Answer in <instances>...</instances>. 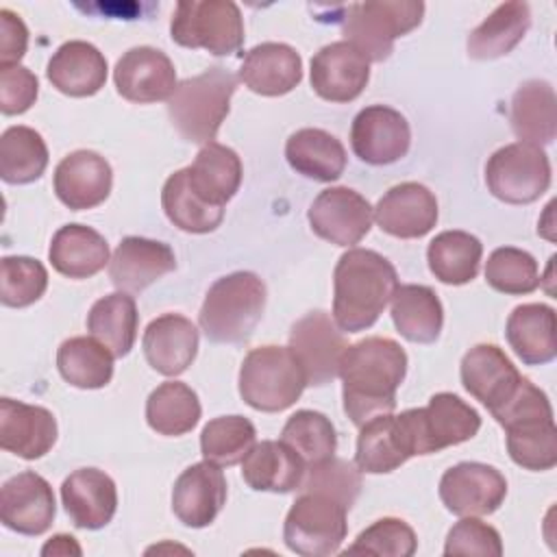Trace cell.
Returning <instances> with one entry per match:
<instances>
[{"label":"cell","mask_w":557,"mask_h":557,"mask_svg":"<svg viewBox=\"0 0 557 557\" xmlns=\"http://www.w3.org/2000/svg\"><path fill=\"white\" fill-rule=\"evenodd\" d=\"M407 374V352L389 337H366L350 344L339 361L344 411L352 424L392 413L396 389Z\"/></svg>","instance_id":"1"},{"label":"cell","mask_w":557,"mask_h":557,"mask_svg":"<svg viewBox=\"0 0 557 557\" xmlns=\"http://www.w3.org/2000/svg\"><path fill=\"white\" fill-rule=\"evenodd\" d=\"M398 287L396 268L379 252L350 248L333 272V320L346 333L370 329Z\"/></svg>","instance_id":"2"},{"label":"cell","mask_w":557,"mask_h":557,"mask_svg":"<svg viewBox=\"0 0 557 557\" xmlns=\"http://www.w3.org/2000/svg\"><path fill=\"white\" fill-rule=\"evenodd\" d=\"M265 309V285L255 272L218 278L200 307V329L215 344H239L252 335Z\"/></svg>","instance_id":"3"},{"label":"cell","mask_w":557,"mask_h":557,"mask_svg":"<svg viewBox=\"0 0 557 557\" xmlns=\"http://www.w3.org/2000/svg\"><path fill=\"white\" fill-rule=\"evenodd\" d=\"M235 89L237 76L222 65L181 81L168 100L172 126L187 141L211 144L228 115Z\"/></svg>","instance_id":"4"},{"label":"cell","mask_w":557,"mask_h":557,"mask_svg":"<svg viewBox=\"0 0 557 557\" xmlns=\"http://www.w3.org/2000/svg\"><path fill=\"white\" fill-rule=\"evenodd\" d=\"M305 387V372L289 346L252 348L239 368V396L257 411H283L300 398Z\"/></svg>","instance_id":"5"},{"label":"cell","mask_w":557,"mask_h":557,"mask_svg":"<svg viewBox=\"0 0 557 557\" xmlns=\"http://www.w3.org/2000/svg\"><path fill=\"white\" fill-rule=\"evenodd\" d=\"M424 15V2L418 0H383L348 4L342 17V30L368 61H385L396 37L413 30Z\"/></svg>","instance_id":"6"},{"label":"cell","mask_w":557,"mask_h":557,"mask_svg":"<svg viewBox=\"0 0 557 557\" xmlns=\"http://www.w3.org/2000/svg\"><path fill=\"white\" fill-rule=\"evenodd\" d=\"M170 35L183 48L226 57L244 44V17L231 0H181L172 13Z\"/></svg>","instance_id":"7"},{"label":"cell","mask_w":557,"mask_h":557,"mask_svg":"<svg viewBox=\"0 0 557 557\" xmlns=\"http://www.w3.org/2000/svg\"><path fill=\"white\" fill-rule=\"evenodd\" d=\"M346 511L348 509L331 496L302 492L285 516L283 540L287 548L302 557L337 553L348 533Z\"/></svg>","instance_id":"8"},{"label":"cell","mask_w":557,"mask_h":557,"mask_svg":"<svg viewBox=\"0 0 557 557\" xmlns=\"http://www.w3.org/2000/svg\"><path fill=\"white\" fill-rule=\"evenodd\" d=\"M400 418L409 431L413 455H431L463 444L481 429L476 409L450 392L433 394L426 407L407 409Z\"/></svg>","instance_id":"9"},{"label":"cell","mask_w":557,"mask_h":557,"mask_svg":"<svg viewBox=\"0 0 557 557\" xmlns=\"http://www.w3.org/2000/svg\"><path fill=\"white\" fill-rule=\"evenodd\" d=\"M485 183L498 200L529 205L550 185L548 154L533 144H507L487 159Z\"/></svg>","instance_id":"10"},{"label":"cell","mask_w":557,"mask_h":557,"mask_svg":"<svg viewBox=\"0 0 557 557\" xmlns=\"http://www.w3.org/2000/svg\"><path fill=\"white\" fill-rule=\"evenodd\" d=\"M348 348L342 329L326 311L302 315L289 333V350L298 359L307 385H326L339 374V361Z\"/></svg>","instance_id":"11"},{"label":"cell","mask_w":557,"mask_h":557,"mask_svg":"<svg viewBox=\"0 0 557 557\" xmlns=\"http://www.w3.org/2000/svg\"><path fill=\"white\" fill-rule=\"evenodd\" d=\"M507 496L505 476L487 463L461 461L440 479V498L455 516L494 513Z\"/></svg>","instance_id":"12"},{"label":"cell","mask_w":557,"mask_h":557,"mask_svg":"<svg viewBox=\"0 0 557 557\" xmlns=\"http://www.w3.org/2000/svg\"><path fill=\"white\" fill-rule=\"evenodd\" d=\"M307 218L318 237L335 246H355L368 235L374 209L350 187H329L311 202Z\"/></svg>","instance_id":"13"},{"label":"cell","mask_w":557,"mask_h":557,"mask_svg":"<svg viewBox=\"0 0 557 557\" xmlns=\"http://www.w3.org/2000/svg\"><path fill=\"white\" fill-rule=\"evenodd\" d=\"M352 152L370 165H387L403 159L411 146L407 117L385 104L361 109L350 126Z\"/></svg>","instance_id":"14"},{"label":"cell","mask_w":557,"mask_h":557,"mask_svg":"<svg viewBox=\"0 0 557 557\" xmlns=\"http://www.w3.org/2000/svg\"><path fill=\"white\" fill-rule=\"evenodd\" d=\"M115 89L122 98L137 104L170 100L176 89V70L163 50L135 46L126 50L113 70Z\"/></svg>","instance_id":"15"},{"label":"cell","mask_w":557,"mask_h":557,"mask_svg":"<svg viewBox=\"0 0 557 557\" xmlns=\"http://www.w3.org/2000/svg\"><path fill=\"white\" fill-rule=\"evenodd\" d=\"M57 503L50 483L30 470L4 481L0 490V520L22 535H41L50 529Z\"/></svg>","instance_id":"16"},{"label":"cell","mask_w":557,"mask_h":557,"mask_svg":"<svg viewBox=\"0 0 557 557\" xmlns=\"http://www.w3.org/2000/svg\"><path fill=\"white\" fill-rule=\"evenodd\" d=\"M370 78V61L350 41H333L311 59V87L329 102L355 100Z\"/></svg>","instance_id":"17"},{"label":"cell","mask_w":557,"mask_h":557,"mask_svg":"<svg viewBox=\"0 0 557 557\" xmlns=\"http://www.w3.org/2000/svg\"><path fill=\"white\" fill-rule=\"evenodd\" d=\"M461 383L490 413L498 411L520 387L522 374L496 344H476L461 359Z\"/></svg>","instance_id":"18"},{"label":"cell","mask_w":557,"mask_h":557,"mask_svg":"<svg viewBox=\"0 0 557 557\" xmlns=\"http://www.w3.org/2000/svg\"><path fill=\"white\" fill-rule=\"evenodd\" d=\"M374 220L392 237H424L437 222V200L429 187L407 181L383 194L374 207Z\"/></svg>","instance_id":"19"},{"label":"cell","mask_w":557,"mask_h":557,"mask_svg":"<svg viewBox=\"0 0 557 557\" xmlns=\"http://www.w3.org/2000/svg\"><path fill=\"white\" fill-rule=\"evenodd\" d=\"M226 503V479L220 466L200 461L181 472L172 490L174 516L191 529L209 527Z\"/></svg>","instance_id":"20"},{"label":"cell","mask_w":557,"mask_h":557,"mask_svg":"<svg viewBox=\"0 0 557 557\" xmlns=\"http://www.w3.org/2000/svg\"><path fill=\"white\" fill-rule=\"evenodd\" d=\"M111 185V165L94 150H74L54 170V194L72 211L98 207L107 200Z\"/></svg>","instance_id":"21"},{"label":"cell","mask_w":557,"mask_h":557,"mask_svg":"<svg viewBox=\"0 0 557 557\" xmlns=\"http://www.w3.org/2000/svg\"><path fill=\"white\" fill-rule=\"evenodd\" d=\"M176 268L172 248L148 237H124L111 261L109 276L120 292L137 294Z\"/></svg>","instance_id":"22"},{"label":"cell","mask_w":557,"mask_h":557,"mask_svg":"<svg viewBox=\"0 0 557 557\" xmlns=\"http://www.w3.org/2000/svg\"><path fill=\"white\" fill-rule=\"evenodd\" d=\"M57 442V420L39 405L0 400V446L22 459L44 457Z\"/></svg>","instance_id":"23"},{"label":"cell","mask_w":557,"mask_h":557,"mask_svg":"<svg viewBox=\"0 0 557 557\" xmlns=\"http://www.w3.org/2000/svg\"><path fill=\"white\" fill-rule=\"evenodd\" d=\"M61 500L78 529H102L117 509L113 479L98 468H78L61 485Z\"/></svg>","instance_id":"24"},{"label":"cell","mask_w":557,"mask_h":557,"mask_svg":"<svg viewBox=\"0 0 557 557\" xmlns=\"http://www.w3.org/2000/svg\"><path fill=\"white\" fill-rule=\"evenodd\" d=\"M141 346L152 370L163 376H178L198 352V329L181 313H163L146 326Z\"/></svg>","instance_id":"25"},{"label":"cell","mask_w":557,"mask_h":557,"mask_svg":"<svg viewBox=\"0 0 557 557\" xmlns=\"http://www.w3.org/2000/svg\"><path fill=\"white\" fill-rule=\"evenodd\" d=\"M46 76L54 89L72 98L98 94L107 83V59L89 41L72 39L50 57Z\"/></svg>","instance_id":"26"},{"label":"cell","mask_w":557,"mask_h":557,"mask_svg":"<svg viewBox=\"0 0 557 557\" xmlns=\"http://www.w3.org/2000/svg\"><path fill=\"white\" fill-rule=\"evenodd\" d=\"M359 429L355 463L361 472L385 474L413 457V444L400 413L376 416Z\"/></svg>","instance_id":"27"},{"label":"cell","mask_w":557,"mask_h":557,"mask_svg":"<svg viewBox=\"0 0 557 557\" xmlns=\"http://www.w3.org/2000/svg\"><path fill=\"white\" fill-rule=\"evenodd\" d=\"M307 472L302 457L283 440L255 442L242 459V476L257 492L287 494L300 487Z\"/></svg>","instance_id":"28"},{"label":"cell","mask_w":557,"mask_h":557,"mask_svg":"<svg viewBox=\"0 0 557 557\" xmlns=\"http://www.w3.org/2000/svg\"><path fill=\"white\" fill-rule=\"evenodd\" d=\"M239 81L259 96L289 94L302 81V59L287 44H259L246 52Z\"/></svg>","instance_id":"29"},{"label":"cell","mask_w":557,"mask_h":557,"mask_svg":"<svg viewBox=\"0 0 557 557\" xmlns=\"http://www.w3.org/2000/svg\"><path fill=\"white\" fill-rule=\"evenodd\" d=\"M505 335L522 363L544 366L553 361L557 355L555 309L542 302L516 307L507 318Z\"/></svg>","instance_id":"30"},{"label":"cell","mask_w":557,"mask_h":557,"mask_svg":"<svg viewBox=\"0 0 557 557\" xmlns=\"http://www.w3.org/2000/svg\"><path fill=\"white\" fill-rule=\"evenodd\" d=\"M509 122L522 144L540 148L550 144L557 135V98L550 83L537 78L522 83L511 98Z\"/></svg>","instance_id":"31"},{"label":"cell","mask_w":557,"mask_h":557,"mask_svg":"<svg viewBox=\"0 0 557 557\" xmlns=\"http://www.w3.org/2000/svg\"><path fill=\"white\" fill-rule=\"evenodd\" d=\"M48 259L67 278H89L111 261L107 239L85 224L61 226L50 242Z\"/></svg>","instance_id":"32"},{"label":"cell","mask_w":557,"mask_h":557,"mask_svg":"<svg viewBox=\"0 0 557 557\" xmlns=\"http://www.w3.org/2000/svg\"><path fill=\"white\" fill-rule=\"evenodd\" d=\"M287 163L302 176L331 183L346 170V148L322 128H300L285 144Z\"/></svg>","instance_id":"33"},{"label":"cell","mask_w":557,"mask_h":557,"mask_svg":"<svg viewBox=\"0 0 557 557\" xmlns=\"http://www.w3.org/2000/svg\"><path fill=\"white\" fill-rule=\"evenodd\" d=\"M531 26V11L527 2L498 4L470 35L468 54L479 61H490L509 54L527 35Z\"/></svg>","instance_id":"34"},{"label":"cell","mask_w":557,"mask_h":557,"mask_svg":"<svg viewBox=\"0 0 557 557\" xmlns=\"http://www.w3.org/2000/svg\"><path fill=\"white\" fill-rule=\"evenodd\" d=\"M194 191L215 207H224L242 183V161L237 152L222 144H205L194 163L187 165Z\"/></svg>","instance_id":"35"},{"label":"cell","mask_w":557,"mask_h":557,"mask_svg":"<svg viewBox=\"0 0 557 557\" xmlns=\"http://www.w3.org/2000/svg\"><path fill=\"white\" fill-rule=\"evenodd\" d=\"M392 320L396 331L413 344H433L444 324L437 294L426 285H398L392 296Z\"/></svg>","instance_id":"36"},{"label":"cell","mask_w":557,"mask_h":557,"mask_svg":"<svg viewBox=\"0 0 557 557\" xmlns=\"http://www.w3.org/2000/svg\"><path fill=\"white\" fill-rule=\"evenodd\" d=\"M137 305L126 292H115L96 300L87 313V331L102 342L113 357H126L131 352L137 339Z\"/></svg>","instance_id":"37"},{"label":"cell","mask_w":557,"mask_h":557,"mask_svg":"<svg viewBox=\"0 0 557 557\" xmlns=\"http://www.w3.org/2000/svg\"><path fill=\"white\" fill-rule=\"evenodd\" d=\"M483 244L466 231H444L426 248L429 270L446 285H466L479 274Z\"/></svg>","instance_id":"38"},{"label":"cell","mask_w":557,"mask_h":557,"mask_svg":"<svg viewBox=\"0 0 557 557\" xmlns=\"http://www.w3.org/2000/svg\"><path fill=\"white\" fill-rule=\"evenodd\" d=\"M57 368L70 385L98 389L113 376V352L96 337H70L57 350Z\"/></svg>","instance_id":"39"},{"label":"cell","mask_w":557,"mask_h":557,"mask_svg":"<svg viewBox=\"0 0 557 557\" xmlns=\"http://www.w3.org/2000/svg\"><path fill=\"white\" fill-rule=\"evenodd\" d=\"M161 205L168 220L185 233H211L224 218V207H215L194 191L187 178V168L174 172L165 181L161 189Z\"/></svg>","instance_id":"40"},{"label":"cell","mask_w":557,"mask_h":557,"mask_svg":"<svg viewBox=\"0 0 557 557\" xmlns=\"http://www.w3.org/2000/svg\"><path fill=\"white\" fill-rule=\"evenodd\" d=\"M146 420L159 435H185L200 420L198 394L181 381H165L150 392L146 400Z\"/></svg>","instance_id":"41"},{"label":"cell","mask_w":557,"mask_h":557,"mask_svg":"<svg viewBox=\"0 0 557 557\" xmlns=\"http://www.w3.org/2000/svg\"><path fill=\"white\" fill-rule=\"evenodd\" d=\"M48 165L44 137L30 126H9L0 137V176L11 185L37 181Z\"/></svg>","instance_id":"42"},{"label":"cell","mask_w":557,"mask_h":557,"mask_svg":"<svg viewBox=\"0 0 557 557\" xmlns=\"http://www.w3.org/2000/svg\"><path fill=\"white\" fill-rule=\"evenodd\" d=\"M505 431L509 457L520 468L542 472L557 463V426L553 418L524 420Z\"/></svg>","instance_id":"43"},{"label":"cell","mask_w":557,"mask_h":557,"mask_svg":"<svg viewBox=\"0 0 557 557\" xmlns=\"http://www.w3.org/2000/svg\"><path fill=\"white\" fill-rule=\"evenodd\" d=\"M257 431L244 416H220L205 424L200 433V453L205 461L220 468L239 463L255 446Z\"/></svg>","instance_id":"44"},{"label":"cell","mask_w":557,"mask_h":557,"mask_svg":"<svg viewBox=\"0 0 557 557\" xmlns=\"http://www.w3.org/2000/svg\"><path fill=\"white\" fill-rule=\"evenodd\" d=\"M281 440L292 446L305 463H315L335 455L337 435L333 422L311 409H300L292 413L281 431Z\"/></svg>","instance_id":"45"},{"label":"cell","mask_w":557,"mask_h":557,"mask_svg":"<svg viewBox=\"0 0 557 557\" xmlns=\"http://www.w3.org/2000/svg\"><path fill=\"white\" fill-rule=\"evenodd\" d=\"M485 281L492 289L509 296L531 294L540 287V270L527 250L503 246L496 248L485 263Z\"/></svg>","instance_id":"46"},{"label":"cell","mask_w":557,"mask_h":557,"mask_svg":"<svg viewBox=\"0 0 557 557\" xmlns=\"http://www.w3.org/2000/svg\"><path fill=\"white\" fill-rule=\"evenodd\" d=\"M298 490L331 496L346 509H350L361 492V470L357 468V463L333 455L311 463Z\"/></svg>","instance_id":"47"},{"label":"cell","mask_w":557,"mask_h":557,"mask_svg":"<svg viewBox=\"0 0 557 557\" xmlns=\"http://www.w3.org/2000/svg\"><path fill=\"white\" fill-rule=\"evenodd\" d=\"M48 287V272L33 257H4L0 261V300L7 307H28L37 302Z\"/></svg>","instance_id":"48"},{"label":"cell","mask_w":557,"mask_h":557,"mask_svg":"<svg viewBox=\"0 0 557 557\" xmlns=\"http://www.w3.org/2000/svg\"><path fill=\"white\" fill-rule=\"evenodd\" d=\"M418 548L413 529L400 518H381L363 529L355 544L346 553H368V555H389V557H411Z\"/></svg>","instance_id":"49"},{"label":"cell","mask_w":557,"mask_h":557,"mask_svg":"<svg viewBox=\"0 0 557 557\" xmlns=\"http://www.w3.org/2000/svg\"><path fill=\"white\" fill-rule=\"evenodd\" d=\"M444 555L500 557L503 555L500 533L474 516H463L448 531L446 544H444Z\"/></svg>","instance_id":"50"},{"label":"cell","mask_w":557,"mask_h":557,"mask_svg":"<svg viewBox=\"0 0 557 557\" xmlns=\"http://www.w3.org/2000/svg\"><path fill=\"white\" fill-rule=\"evenodd\" d=\"M39 94L37 76L15 63V65H0V111L4 115H20L28 111Z\"/></svg>","instance_id":"51"},{"label":"cell","mask_w":557,"mask_h":557,"mask_svg":"<svg viewBox=\"0 0 557 557\" xmlns=\"http://www.w3.org/2000/svg\"><path fill=\"white\" fill-rule=\"evenodd\" d=\"M492 416L496 418V422L503 429H507V426L524 422V420L553 418V407L548 403V396L540 387H535L529 379L522 376L516 394Z\"/></svg>","instance_id":"52"},{"label":"cell","mask_w":557,"mask_h":557,"mask_svg":"<svg viewBox=\"0 0 557 557\" xmlns=\"http://www.w3.org/2000/svg\"><path fill=\"white\" fill-rule=\"evenodd\" d=\"M28 46V28L9 9L0 11V65H15Z\"/></svg>","instance_id":"53"},{"label":"cell","mask_w":557,"mask_h":557,"mask_svg":"<svg viewBox=\"0 0 557 557\" xmlns=\"http://www.w3.org/2000/svg\"><path fill=\"white\" fill-rule=\"evenodd\" d=\"M81 546L76 544V540L72 535H65V533H59L54 537H50L44 548H41V555H81Z\"/></svg>","instance_id":"54"}]
</instances>
